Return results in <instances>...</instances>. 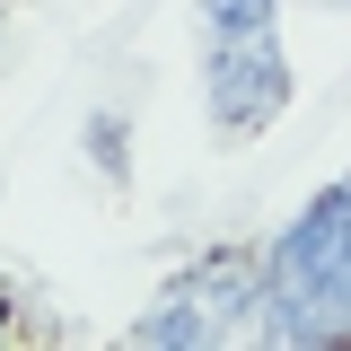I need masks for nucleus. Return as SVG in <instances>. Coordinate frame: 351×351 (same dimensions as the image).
I'll return each mask as SVG.
<instances>
[{"instance_id":"1","label":"nucleus","mask_w":351,"mask_h":351,"mask_svg":"<svg viewBox=\"0 0 351 351\" xmlns=\"http://www.w3.org/2000/svg\"><path fill=\"white\" fill-rule=\"evenodd\" d=\"M255 343H272V351H334V343H351V176H334L263 246Z\"/></svg>"},{"instance_id":"2","label":"nucleus","mask_w":351,"mask_h":351,"mask_svg":"<svg viewBox=\"0 0 351 351\" xmlns=\"http://www.w3.org/2000/svg\"><path fill=\"white\" fill-rule=\"evenodd\" d=\"M202 106L219 141H255L290 114V53H281V0H202Z\"/></svg>"},{"instance_id":"3","label":"nucleus","mask_w":351,"mask_h":351,"mask_svg":"<svg viewBox=\"0 0 351 351\" xmlns=\"http://www.w3.org/2000/svg\"><path fill=\"white\" fill-rule=\"evenodd\" d=\"M255 299H263V255L202 246L158 299L132 316V343L141 351H211L228 334H255Z\"/></svg>"},{"instance_id":"4","label":"nucleus","mask_w":351,"mask_h":351,"mask_svg":"<svg viewBox=\"0 0 351 351\" xmlns=\"http://www.w3.org/2000/svg\"><path fill=\"white\" fill-rule=\"evenodd\" d=\"M80 141H88V167L106 176V184H132V114L123 106H97Z\"/></svg>"},{"instance_id":"5","label":"nucleus","mask_w":351,"mask_h":351,"mask_svg":"<svg viewBox=\"0 0 351 351\" xmlns=\"http://www.w3.org/2000/svg\"><path fill=\"white\" fill-rule=\"evenodd\" d=\"M0 343H9V299H0Z\"/></svg>"},{"instance_id":"6","label":"nucleus","mask_w":351,"mask_h":351,"mask_svg":"<svg viewBox=\"0 0 351 351\" xmlns=\"http://www.w3.org/2000/svg\"><path fill=\"white\" fill-rule=\"evenodd\" d=\"M316 9H351V0H316Z\"/></svg>"}]
</instances>
